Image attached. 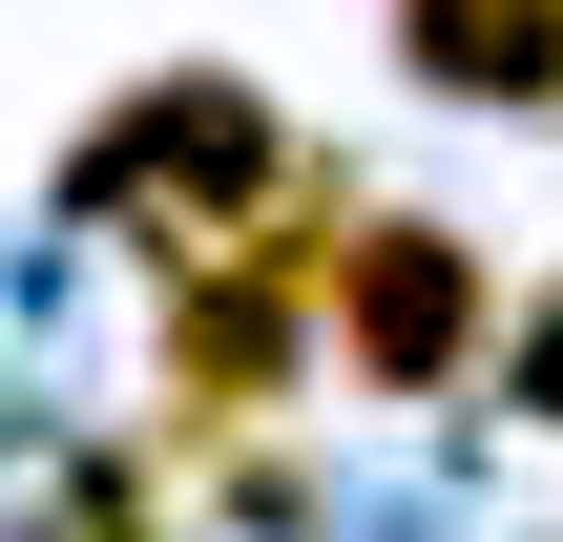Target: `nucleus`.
Segmentation results:
<instances>
[{
  "label": "nucleus",
  "mask_w": 563,
  "mask_h": 542,
  "mask_svg": "<svg viewBox=\"0 0 563 542\" xmlns=\"http://www.w3.org/2000/svg\"><path fill=\"white\" fill-rule=\"evenodd\" d=\"M334 355H355L376 397H439V376L481 355V251H460V230H418V209H376V230H355V272H334Z\"/></svg>",
  "instance_id": "obj_1"
},
{
  "label": "nucleus",
  "mask_w": 563,
  "mask_h": 542,
  "mask_svg": "<svg viewBox=\"0 0 563 542\" xmlns=\"http://www.w3.org/2000/svg\"><path fill=\"white\" fill-rule=\"evenodd\" d=\"M439 104H563V0H397Z\"/></svg>",
  "instance_id": "obj_2"
},
{
  "label": "nucleus",
  "mask_w": 563,
  "mask_h": 542,
  "mask_svg": "<svg viewBox=\"0 0 563 542\" xmlns=\"http://www.w3.org/2000/svg\"><path fill=\"white\" fill-rule=\"evenodd\" d=\"M522 418H563V313H543V334H522Z\"/></svg>",
  "instance_id": "obj_3"
}]
</instances>
